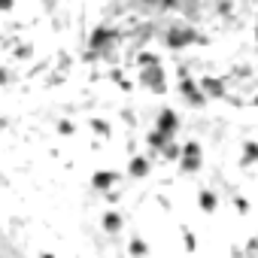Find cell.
Here are the masks:
<instances>
[{
	"label": "cell",
	"mask_w": 258,
	"mask_h": 258,
	"mask_svg": "<svg viewBox=\"0 0 258 258\" xmlns=\"http://www.w3.org/2000/svg\"><path fill=\"white\" fill-rule=\"evenodd\" d=\"M10 82H13V73H10L4 64H0V88H4V85H10Z\"/></svg>",
	"instance_id": "cell-19"
},
{
	"label": "cell",
	"mask_w": 258,
	"mask_h": 258,
	"mask_svg": "<svg viewBox=\"0 0 258 258\" xmlns=\"http://www.w3.org/2000/svg\"><path fill=\"white\" fill-rule=\"evenodd\" d=\"M170 140V134H164V131H158V127H155V131H149L146 134V143H149V152H152V158L164 149V143Z\"/></svg>",
	"instance_id": "cell-12"
},
{
	"label": "cell",
	"mask_w": 258,
	"mask_h": 258,
	"mask_svg": "<svg viewBox=\"0 0 258 258\" xmlns=\"http://www.w3.org/2000/svg\"><path fill=\"white\" fill-rule=\"evenodd\" d=\"M155 127H158V131H164V134H170V137H176L179 134V112L170 109V106H164L158 112V118H155Z\"/></svg>",
	"instance_id": "cell-7"
},
{
	"label": "cell",
	"mask_w": 258,
	"mask_h": 258,
	"mask_svg": "<svg viewBox=\"0 0 258 258\" xmlns=\"http://www.w3.org/2000/svg\"><path fill=\"white\" fill-rule=\"evenodd\" d=\"M137 79L143 88L155 91V94H164L167 91V76H164V67L161 64H149V67H137Z\"/></svg>",
	"instance_id": "cell-3"
},
{
	"label": "cell",
	"mask_w": 258,
	"mask_h": 258,
	"mask_svg": "<svg viewBox=\"0 0 258 258\" xmlns=\"http://www.w3.org/2000/svg\"><path fill=\"white\" fill-rule=\"evenodd\" d=\"M149 64H161V58L155 52H140L137 55V67H149Z\"/></svg>",
	"instance_id": "cell-16"
},
{
	"label": "cell",
	"mask_w": 258,
	"mask_h": 258,
	"mask_svg": "<svg viewBox=\"0 0 258 258\" xmlns=\"http://www.w3.org/2000/svg\"><path fill=\"white\" fill-rule=\"evenodd\" d=\"M198 207H201V213L213 216V213L219 210V198H216V191H210V188H201V191H198Z\"/></svg>",
	"instance_id": "cell-10"
},
{
	"label": "cell",
	"mask_w": 258,
	"mask_h": 258,
	"mask_svg": "<svg viewBox=\"0 0 258 258\" xmlns=\"http://www.w3.org/2000/svg\"><path fill=\"white\" fill-rule=\"evenodd\" d=\"M16 55H19V58H28V55H31V46H22V49H19Z\"/></svg>",
	"instance_id": "cell-24"
},
{
	"label": "cell",
	"mask_w": 258,
	"mask_h": 258,
	"mask_svg": "<svg viewBox=\"0 0 258 258\" xmlns=\"http://www.w3.org/2000/svg\"><path fill=\"white\" fill-rule=\"evenodd\" d=\"M237 210H240V213H249V201H243V198H237Z\"/></svg>",
	"instance_id": "cell-23"
},
{
	"label": "cell",
	"mask_w": 258,
	"mask_h": 258,
	"mask_svg": "<svg viewBox=\"0 0 258 258\" xmlns=\"http://www.w3.org/2000/svg\"><path fill=\"white\" fill-rule=\"evenodd\" d=\"M179 94H182V100H185L188 106H195V109L207 106V97H204V91L198 88V82H195L191 76H179Z\"/></svg>",
	"instance_id": "cell-5"
},
{
	"label": "cell",
	"mask_w": 258,
	"mask_h": 258,
	"mask_svg": "<svg viewBox=\"0 0 258 258\" xmlns=\"http://www.w3.org/2000/svg\"><path fill=\"white\" fill-rule=\"evenodd\" d=\"M179 170L182 173H198L201 167H204V149H201V143L198 140H188L185 146H179Z\"/></svg>",
	"instance_id": "cell-4"
},
{
	"label": "cell",
	"mask_w": 258,
	"mask_h": 258,
	"mask_svg": "<svg viewBox=\"0 0 258 258\" xmlns=\"http://www.w3.org/2000/svg\"><path fill=\"white\" fill-rule=\"evenodd\" d=\"M16 7V0H0V13H10Z\"/></svg>",
	"instance_id": "cell-22"
},
{
	"label": "cell",
	"mask_w": 258,
	"mask_h": 258,
	"mask_svg": "<svg viewBox=\"0 0 258 258\" xmlns=\"http://www.w3.org/2000/svg\"><path fill=\"white\" fill-rule=\"evenodd\" d=\"M118 170H97V173H91V188H97V191H109L112 185H118Z\"/></svg>",
	"instance_id": "cell-8"
},
{
	"label": "cell",
	"mask_w": 258,
	"mask_h": 258,
	"mask_svg": "<svg viewBox=\"0 0 258 258\" xmlns=\"http://www.w3.org/2000/svg\"><path fill=\"white\" fill-rule=\"evenodd\" d=\"M255 161H258V143H255V140H246V143H243V161H240V164H243V167H252Z\"/></svg>",
	"instance_id": "cell-13"
},
{
	"label": "cell",
	"mask_w": 258,
	"mask_h": 258,
	"mask_svg": "<svg viewBox=\"0 0 258 258\" xmlns=\"http://www.w3.org/2000/svg\"><path fill=\"white\" fill-rule=\"evenodd\" d=\"M198 88L204 91L207 100H225V97H228V85H225V79H219V76H204V79L198 82Z\"/></svg>",
	"instance_id": "cell-6"
},
{
	"label": "cell",
	"mask_w": 258,
	"mask_h": 258,
	"mask_svg": "<svg viewBox=\"0 0 258 258\" xmlns=\"http://www.w3.org/2000/svg\"><path fill=\"white\" fill-rule=\"evenodd\" d=\"M158 155H161V158H167V161H176V158H179V143H176V140L170 137V140L164 143V149H161Z\"/></svg>",
	"instance_id": "cell-15"
},
{
	"label": "cell",
	"mask_w": 258,
	"mask_h": 258,
	"mask_svg": "<svg viewBox=\"0 0 258 258\" xmlns=\"http://www.w3.org/2000/svg\"><path fill=\"white\" fill-rule=\"evenodd\" d=\"M179 4H182V0H158V7H161V10H176Z\"/></svg>",
	"instance_id": "cell-21"
},
{
	"label": "cell",
	"mask_w": 258,
	"mask_h": 258,
	"mask_svg": "<svg viewBox=\"0 0 258 258\" xmlns=\"http://www.w3.org/2000/svg\"><path fill=\"white\" fill-rule=\"evenodd\" d=\"M115 43H118V31H115V28L100 25V28H94V31L88 34V52H94L97 58H106V55L115 49Z\"/></svg>",
	"instance_id": "cell-1"
},
{
	"label": "cell",
	"mask_w": 258,
	"mask_h": 258,
	"mask_svg": "<svg viewBox=\"0 0 258 258\" xmlns=\"http://www.w3.org/2000/svg\"><path fill=\"white\" fill-rule=\"evenodd\" d=\"M143 4H146V7H158V0H143Z\"/></svg>",
	"instance_id": "cell-25"
},
{
	"label": "cell",
	"mask_w": 258,
	"mask_h": 258,
	"mask_svg": "<svg viewBox=\"0 0 258 258\" xmlns=\"http://www.w3.org/2000/svg\"><path fill=\"white\" fill-rule=\"evenodd\" d=\"M88 127H91L97 137H112V127H109L103 118H88Z\"/></svg>",
	"instance_id": "cell-14"
},
{
	"label": "cell",
	"mask_w": 258,
	"mask_h": 258,
	"mask_svg": "<svg viewBox=\"0 0 258 258\" xmlns=\"http://www.w3.org/2000/svg\"><path fill=\"white\" fill-rule=\"evenodd\" d=\"M121 225H124V219H121V213H118V210H106V213H103V219H100V228H103L106 234H118V231H121Z\"/></svg>",
	"instance_id": "cell-11"
},
{
	"label": "cell",
	"mask_w": 258,
	"mask_h": 258,
	"mask_svg": "<svg viewBox=\"0 0 258 258\" xmlns=\"http://www.w3.org/2000/svg\"><path fill=\"white\" fill-rule=\"evenodd\" d=\"M182 240H185V249H188V252H195V249H198V243H195V234H191L188 228L182 231Z\"/></svg>",
	"instance_id": "cell-18"
},
{
	"label": "cell",
	"mask_w": 258,
	"mask_h": 258,
	"mask_svg": "<svg viewBox=\"0 0 258 258\" xmlns=\"http://www.w3.org/2000/svg\"><path fill=\"white\" fill-rule=\"evenodd\" d=\"M191 43H210V40H207L204 34L185 28V25H176V28H170V31L164 34V46L173 49V52H182V49H188Z\"/></svg>",
	"instance_id": "cell-2"
},
{
	"label": "cell",
	"mask_w": 258,
	"mask_h": 258,
	"mask_svg": "<svg viewBox=\"0 0 258 258\" xmlns=\"http://www.w3.org/2000/svg\"><path fill=\"white\" fill-rule=\"evenodd\" d=\"M58 131H61V134H67V137H70V134H73V131H76V127H73V121H64V118H61V121H58Z\"/></svg>",
	"instance_id": "cell-20"
},
{
	"label": "cell",
	"mask_w": 258,
	"mask_h": 258,
	"mask_svg": "<svg viewBox=\"0 0 258 258\" xmlns=\"http://www.w3.org/2000/svg\"><path fill=\"white\" fill-rule=\"evenodd\" d=\"M127 252H131V255H146V252H149V246H146L143 240H137V237H134L131 243H127Z\"/></svg>",
	"instance_id": "cell-17"
},
{
	"label": "cell",
	"mask_w": 258,
	"mask_h": 258,
	"mask_svg": "<svg viewBox=\"0 0 258 258\" xmlns=\"http://www.w3.org/2000/svg\"><path fill=\"white\" fill-rule=\"evenodd\" d=\"M149 170H152V161L146 155H134L131 161H127V176H134V179L149 176Z\"/></svg>",
	"instance_id": "cell-9"
}]
</instances>
